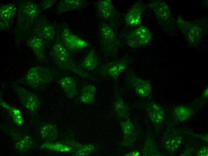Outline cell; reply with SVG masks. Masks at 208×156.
<instances>
[{"label":"cell","mask_w":208,"mask_h":156,"mask_svg":"<svg viewBox=\"0 0 208 156\" xmlns=\"http://www.w3.org/2000/svg\"><path fill=\"white\" fill-rule=\"evenodd\" d=\"M98 65V58L95 51L91 49L82 62L80 66L86 70H92L97 68Z\"/></svg>","instance_id":"obj_26"},{"label":"cell","mask_w":208,"mask_h":156,"mask_svg":"<svg viewBox=\"0 0 208 156\" xmlns=\"http://www.w3.org/2000/svg\"><path fill=\"white\" fill-rule=\"evenodd\" d=\"M194 112V109L192 107L185 105L177 106L172 111L174 119L180 122L187 120L192 115Z\"/></svg>","instance_id":"obj_22"},{"label":"cell","mask_w":208,"mask_h":156,"mask_svg":"<svg viewBox=\"0 0 208 156\" xmlns=\"http://www.w3.org/2000/svg\"><path fill=\"white\" fill-rule=\"evenodd\" d=\"M97 15L100 20L105 22L117 32L120 25V14L111 0H99L94 3Z\"/></svg>","instance_id":"obj_4"},{"label":"cell","mask_w":208,"mask_h":156,"mask_svg":"<svg viewBox=\"0 0 208 156\" xmlns=\"http://www.w3.org/2000/svg\"><path fill=\"white\" fill-rule=\"evenodd\" d=\"M192 135H195L193 134H192ZM196 135H197V136H197V137H198L199 138H201L204 141H208V134H206V135H198V134H197V135L196 134Z\"/></svg>","instance_id":"obj_33"},{"label":"cell","mask_w":208,"mask_h":156,"mask_svg":"<svg viewBox=\"0 0 208 156\" xmlns=\"http://www.w3.org/2000/svg\"><path fill=\"white\" fill-rule=\"evenodd\" d=\"M182 138L181 135L175 132L169 133L165 137L164 146L170 153L177 150L181 145Z\"/></svg>","instance_id":"obj_21"},{"label":"cell","mask_w":208,"mask_h":156,"mask_svg":"<svg viewBox=\"0 0 208 156\" xmlns=\"http://www.w3.org/2000/svg\"><path fill=\"white\" fill-rule=\"evenodd\" d=\"M39 132L42 138L47 142L54 141L58 135L57 127L51 124H46L42 126Z\"/></svg>","instance_id":"obj_23"},{"label":"cell","mask_w":208,"mask_h":156,"mask_svg":"<svg viewBox=\"0 0 208 156\" xmlns=\"http://www.w3.org/2000/svg\"><path fill=\"white\" fill-rule=\"evenodd\" d=\"M12 86L22 105L30 113H36L42 105L39 97L16 83H13Z\"/></svg>","instance_id":"obj_8"},{"label":"cell","mask_w":208,"mask_h":156,"mask_svg":"<svg viewBox=\"0 0 208 156\" xmlns=\"http://www.w3.org/2000/svg\"><path fill=\"white\" fill-rule=\"evenodd\" d=\"M115 92L113 103V108L119 118L126 119L129 112V108L126 102L121 96L120 90L118 88V81L114 82Z\"/></svg>","instance_id":"obj_12"},{"label":"cell","mask_w":208,"mask_h":156,"mask_svg":"<svg viewBox=\"0 0 208 156\" xmlns=\"http://www.w3.org/2000/svg\"><path fill=\"white\" fill-rule=\"evenodd\" d=\"M99 35L101 52L106 58H116L122 44L118 39L117 32L107 23L99 21Z\"/></svg>","instance_id":"obj_2"},{"label":"cell","mask_w":208,"mask_h":156,"mask_svg":"<svg viewBox=\"0 0 208 156\" xmlns=\"http://www.w3.org/2000/svg\"><path fill=\"white\" fill-rule=\"evenodd\" d=\"M60 37L61 41L68 51H79L89 46L87 42L74 34L67 27L62 29Z\"/></svg>","instance_id":"obj_9"},{"label":"cell","mask_w":208,"mask_h":156,"mask_svg":"<svg viewBox=\"0 0 208 156\" xmlns=\"http://www.w3.org/2000/svg\"><path fill=\"white\" fill-rule=\"evenodd\" d=\"M56 2L55 0H45L41 3L40 7L43 9H46L51 7Z\"/></svg>","instance_id":"obj_30"},{"label":"cell","mask_w":208,"mask_h":156,"mask_svg":"<svg viewBox=\"0 0 208 156\" xmlns=\"http://www.w3.org/2000/svg\"><path fill=\"white\" fill-rule=\"evenodd\" d=\"M50 54L54 62L61 69L71 71L82 77L94 79L92 75L76 65L60 39L53 45Z\"/></svg>","instance_id":"obj_1"},{"label":"cell","mask_w":208,"mask_h":156,"mask_svg":"<svg viewBox=\"0 0 208 156\" xmlns=\"http://www.w3.org/2000/svg\"><path fill=\"white\" fill-rule=\"evenodd\" d=\"M143 107L147 112L150 119L155 125H159L162 123L165 116V112L162 107L152 101L146 102Z\"/></svg>","instance_id":"obj_14"},{"label":"cell","mask_w":208,"mask_h":156,"mask_svg":"<svg viewBox=\"0 0 208 156\" xmlns=\"http://www.w3.org/2000/svg\"><path fill=\"white\" fill-rule=\"evenodd\" d=\"M76 154L77 155H88L90 154L94 150V147L93 145H78L77 148Z\"/></svg>","instance_id":"obj_29"},{"label":"cell","mask_w":208,"mask_h":156,"mask_svg":"<svg viewBox=\"0 0 208 156\" xmlns=\"http://www.w3.org/2000/svg\"><path fill=\"white\" fill-rule=\"evenodd\" d=\"M143 156L161 155L157 149L153 142L149 139L146 141L143 149Z\"/></svg>","instance_id":"obj_28"},{"label":"cell","mask_w":208,"mask_h":156,"mask_svg":"<svg viewBox=\"0 0 208 156\" xmlns=\"http://www.w3.org/2000/svg\"><path fill=\"white\" fill-rule=\"evenodd\" d=\"M97 88L94 85H85L81 90L79 97L80 101L85 104H92L94 102Z\"/></svg>","instance_id":"obj_24"},{"label":"cell","mask_w":208,"mask_h":156,"mask_svg":"<svg viewBox=\"0 0 208 156\" xmlns=\"http://www.w3.org/2000/svg\"><path fill=\"white\" fill-rule=\"evenodd\" d=\"M146 8V5L141 1L138 0L135 2L124 17L126 26L134 28L141 25L142 16Z\"/></svg>","instance_id":"obj_10"},{"label":"cell","mask_w":208,"mask_h":156,"mask_svg":"<svg viewBox=\"0 0 208 156\" xmlns=\"http://www.w3.org/2000/svg\"><path fill=\"white\" fill-rule=\"evenodd\" d=\"M132 62V58L125 55L114 61L103 64L98 68V73L101 76L112 79L114 82H117L121 74Z\"/></svg>","instance_id":"obj_5"},{"label":"cell","mask_w":208,"mask_h":156,"mask_svg":"<svg viewBox=\"0 0 208 156\" xmlns=\"http://www.w3.org/2000/svg\"><path fill=\"white\" fill-rule=\"evenodd\" d=\"M124 42L134 49L146 46L152 40L151 33L146 26L140 25L129 30L123 35Z\"/></svg>","instance_id":"obj_6"},{"label":"cell","mask_w":208,"mask_h":156,"mask_svg":"<svg viewBox=\"0 0 208 156\" xmlns=\"http://www.w3.org/2000/svg\"><path fill=\"white\" fill-rule=\"evenodd\" d=\"M120 124L124 136L122 144L124 146H130L137 138L134 127L129 119L122 122Z\"/></svg>","instance_id":"obj_18"},{"label":"cell","mask_w":208,"mask_h":156,"mask_svg":"<svg viewBox=\"0 0 208 156\" xmlns=\"http://www.w3.org/2000/svg\"><path fill=\"white\" fill-rule=\"evenodd\" d=\"M54 73L48 68L36 66L29 69L22 79L23 83L35 89H42L53 80Z\"/></svg>","instance_id":"obj_3"},{"label":"cell","mask_w":208,"mask_h":156,"mask_svg":"<svg viewBox=\"0 0 208 156\" xmlns=\"http://www.w3.org/2000/svg\"><path fill=\"white\" fill-rule=\"evenodd\" d=\"M27 45L39 61L42 62L45 60L44 42L42 38L38 36L33 37L28 40Z\"/></svg>","instance_id":"obj_19"},{"label":"cell","mask_w":208,"mask_h":156,"mask_svg":"<svg viewBox=\"0 0 208 156\" xmlns=\"http://www.w3.org/2000/svg\"><path fill=\"white\" fill-rule=\"evenodd\" d=\"M208 87H207L205 89L202 94V96L203 98H208Z\"/></svg>","instance_id":"obj_34"},{"label":"cell","mask_w":208,"mask_h":156,"mask_svg":"<svg viewBox=\"0 0 208 156\" xmlns=\"http://www.w3.org/2000/svg\"><path fill=\"white\" fill-rule=\"evenodd\" d=\"M125 82L127 87L133 90L142 98L147 97L152 92V87L151 82L140 77L131 70H126Z\"/></svg>","instance_id":"obj_7"},{"label":"cell","mask_w":208,"mask_h":156,"mask_svg":"<svg viewBox=\"0 0 208 156\" xmlns=\"http://www.w3.org/2000/svg\"><path fill=\"white\" fill-rule=\"evenodd\" d=\"M208 149L207 146L202 147L197 153V155L199 156H207L208 154Z\"/></svg>","instance_id":"obj_31"},{"label":"cell","mask_w":208,"mask_h":156,"mask_svg":"<svg viewBox=\"0 0 208 156\" xmlns=\"http://www.w3.org/2000/svg\"><path fill=\"white\" fill-rule=\"evenodd\" d=\"M140 154L138 151H133L129 152L126 154L125 156H138Z\"/></svg>","instance_id":"obj_32"},{"label":"cell","mask_w":208,"mask_h":156,"mask_svg":"<svg viewBox=\"0 0 208 156\" xmlns=\"http://www.w3.org/2000/svg\"><path fill=\"white\" fill-rule=\"evenodd\" d=\"M57 82L69 98H72L77 95V90L76 82L72 77L65 76Z\"/></svg>","instance_id":"obj_20"},{"label":"cell","mask_w":208,"mask_h":156,"mask_svg":"<svg viewBox=\"0 0 208 156\" xmlns=\"http://www.w3.org/2000/svg\"><path fill=\"white\" fill-rule=\"evenodd\" d=\"M0 104L1 106L8 112L16 124L19 126L23 124V118L19 109L10 105L3 100L1 98Z\"/></svg>","instance_id":"obj_25"},{"label":"cell","mask_w":208,"mask_h":156,"mask_svg":"<svg viewBox=\"0 0 208 156\" xmlns=\"http://www.w3.org/2000/svg\"><path fill=\"white\" fill-rule=\"evenodd\" d=\"M9 134L12 139L15 148L19 152H26L32 147L33 140L27 135L12 130L9 131Z\"/></svg>","instance_id":"obj_13"},{"label":"cell","mask_w":208,"mask_h":156,"mask_svg":"<svg viewBox=\"0 0 208 156\" xmlns=\"http://www.w3.org/2000/svg\"><path fill=\"white\" fill-rule=\"evenodd\" d=\"M40 148L60 152H67L71 151L72 148L68 145L61 143L46 142L42 144Z\"/></svg>","instance_id":"obj_27"},{"label":"cell","mask_w":208,"mask_h":156,"mask_svg":"<svg viewBox=\"0 0 208 156\" xmlns=\"http://www.w3.org/2000/svg\"><path fill=\"white\" fill-rule=\"evenodd\" d=\"M35 33L38 37L43 40L51 41L54 40L55 36V30L53 26L47 21L39 23L35 28Z\"/></svg>","instance_id":"obj_17"},{"label":"cell","mask_w":208,"mask_h":156,"mask_svg":"<svg viewBox=\"0 0 208 156\" xmlns=\"http://www.w3.org/2000/svg\"><path fill=\"white\" fill-rule=\"evenodd\" d=\"M17 8L13 4L3 5L0 7V28L4 29L11 25V22L15 16Z\"/></svg>","instance_id":"obj_15"},{"label":"cell","mask_w":208,"mask_h":156,"mask_svg":"<svg viewBox=\"0 0 208 156\" xmlns=\"http://www.w3.org/2000/svg\"><path fill=\"white\" fill-rule=\"evenodd\" d=\"M40 8L36 4L30 2L23 3L19 10V18L25 26H28L40 13Z\"/></svg>","instance_id":"obj_11"},{"label":"cell","mask_w":208,"mask_h":156,"mask_svg":"<svg viewBox=\"0 0 208 156\" xmlns=\"http://www.w3.org/2000/svg\"><path fill=\"white\" fill-rule=\"evenodd\" d=\"M87 4L85 0H63L57 3L56 9L57 13L60 14L84 8Z\"/></svg>","instance_id":"obj_16"}]
</instances>
